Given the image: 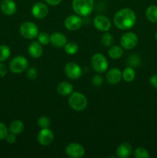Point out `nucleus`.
Listing matches in <instances>:
<instances>
[{"instance_id":"3","label":"nucleus","mask_w":157,"mask_h":158,"mask_svg":"<svg viewBox=\"0 0 157 158\" xmlns=\"http://www.w3.org/2000/svg\"><path fill=\"white\" fill-rule=\"evenodd\" d=\"M69 104L75 111H83L88 105V100L86 96L79 92H72L69 95Z\"/></svg>"},{"instance_id":"27","label":"nucleus","mask_w":157,"mask_h":158,"mask_svg":"<svg viewBox=\"0 0 157 158\" xmlns=\"http://www.w3.org/2000/svg\"><path fill=\"white\" fill-rule=\"evenodd\" d=\"M37 38H38V41L42 46H46V45H48L50 43V35L47 32H38V35H37Z\"/></svg>"},{"instance_id":"24","label":"nucleus","mask_w":157,"mask_h":158,"mask_svg":"<svg viewBox=\"0 0 157 158\" xmlns=\"http://www.w3.org/2000/svg\"><path fill=\"white\" fill-rule=\"evenodd\" d=\"M11 54L10 48L6 45L0 46V62L6 61L9 58Z\"/></svg>"},{"instance_id":"31","label":"nucleus","mask_w":157,"mask_h":158,"mask_svg":"<svg viewBox=\"0 0 157 158\" xmlns=\"http://www.w3.org/2000/svg\"><path fill=\"white\" fill-rule=\"evenodd\" d=\"M26 77L29 80H34L37 78L38 77V72H37V69L34 67L29 68V69L26 72Z\"/></svg>"},{"instance_id":"29","label":"nucleus","mask_w":157,"mask_h":158,"mask_svg":"<svg viewBox=\"0 0 157 158\" xmlns=\"http://www.w3.org/2000/svg\"><path fill=\"white\" fill-rule=\"evenodd\" d=\"M37 123H38V126L41 129H42V128L49 127L51 121L50 120H49V117H46V116H42V117H40L38 119Z\"/></svg>"},{"instance_id":"28","label":"nucleus","mask_w":157,"mask_h":158,"mask_svg":"<svg viewBox=\"0 0 157 158\" xmlns=\"http://www.w3.org/2000/svg\"><path fill=\"white\" fill-rule=\"evenodd\" d=\"M134 157L136 158H149V154L145 148H138L134 151Z\"/></svg>"},{"instance_id":"17","label":"nucleus","mask_w":157,"mask_h":158,"mask_svg":"<svg viewBox=\"0 0 157 158\" xmlns=\"http://www.w3.org/2000/svg\"><path fill=\"white\" fill-rule=\"evenodd\" d=\"M28 52L32 58H39L43 53L42 45L39 42H32L29 44Z\"/></svg>"},{"instance_id":"2","label":"nucleus","mask_w":157,"mask_h":158,"mask_svg":"<svg viewBox=\"0 0 157 158\" xmlns=\"http://www.w3.org/2000/svg\"><path fill=\"white\" fill-rule=\"evenodd\" d=\"M72 9L80 16H88L94 8V0H72Z\"/></svg>"},{"instance_id":"5","label":"nucleus","mask_w":157,"mask_h":158,"mask_svg":"<svg viewBox=\"0 0 157 158\" xmlns=\"http://www.w3.org/2000/svg\"><path fill=\"white\" fill-rule=\"evenodd\" d=\"M91 65L95 72L102 73L107 70L109 63L104 55L101 53H95L91 59Z\"/></svg>"},{"instance_id":"34","label":"nucleus","mask_w":157,"mask_h":158,"mask_svg":"<svg viewBox=\"0 0 157 158\" xmlns=\"http://www.w3.org/2000/svg\"><path fill=\"white\" fill-rule=\"evenodd\" d=\"M6 140L8 143L12 144V143H14L16 141V135L10 132V134H7V136L6 137Z\"/></svg>"},{"instance_id":"22","label":"nucleus","mask_w":157,"mask_h":158,"mask_svg":"<svg viewBox=\"0 0 157 158\" xmlns=\"http://www.w3.org/2000/svg\"><path fill=\"white\" fill-rule=\"evenodd\" d=\"M146 17L151 23H157V6L154 5L149 6L146 10Z\"/></svg>"},{"instance_id":"9","label":"nucleus","mask_w":157,"mask_h":158,"mask_svg":"<svg viewBox=\"0 0 157 158\" xmlns=\"http://www.w3.org/2000/svg\"><path fill=\"white\" fill-rule=\"evenodd\" d=\"M64 26L68 30H78L83 26V19L78 15H70L66 18L64 21Z\"/></svg>"},{"instance_id":"14","label":"nucleus","mask_w":157,"mask_h":158,"mask_svg":"<svg viewBox=\"0 0 157 158\" xmlns=\"http://www.w3.org/2000/svg\"><path fill=\"white\" fill-rule=\"evenodd\" d=\"M67 38L62 32H54L50 35V43L56 48H64L67 43Z\"/></svg>"},{"instance_id":"37","label":"nucleus","mask_w":157,"mask_h":158,"mask_svg":"<svg viewBox=\"0 0 157 158\" xmlns=\"http://www.w3.org/2000/svg\"><path fill=\"white\" fill-rule=\"evenodd\" d=\"M45 1L50 6H58V4H60L62 0H45Z\"/></svg>"},{"instance_id":"25","label":"nucleus","mask_w":157,"mask_h":158,"mask_svg":"<svg viewBox=\"0 0 157 158\" xmlns=\"http://www.w3.org/2000/svg\"><path fill=\"white\" fill-rule=\"evenodd\" d=\"M65 51L68 55H74L78 50V46L74 42H69L64 47Z\"/></svg>"},{"instance_id":"11","label":"nucleus","mask_w":157,"mask_h":158,"mask_svg":"<svg viewBox=\"0 0 157 158\" xmlns=\"http://www.w3.org/2000/svg\"><path fill=\"white\" fill-rule=\"evenodd\" d=\"M93 25L97 30L101 32H108L110 29L112 23L108 17L103 15H99L94 18Z\"/></svg>"},{"instance_id":"38","label":"nucleus","mask_w":157,"mask_h":158,"mask_svg":"<svg viewBox=\"0 0 157 158\" xmlns=\"http://www.w3.org/2000/svg\"><path fill=\"white\" fill-rule=\"evenodd\" d=\"M155 40H156V41H157V31H156V32H155Z\"/></svg>"},{"instance_id":"7","label":"nucleus","mask_w":157,"mask_h":158,"mask_svg":"<svg viewBox=\"0 0 157 158\" xmlns=\"http://www.w3.org/2000/svg\"><path fill=\"white\" fill-rule=\"evenodd\" d=\"M138 36L132 32H128L123 34L120 38V44L125 49H132L138 44Z\"/></svg>"},{"instance_id":"30","label":"nucleus","mask_w":157,"mask_h":158,"mask_svg":"<svg viewBox=\"0 0 157 158\" xmlns=\"http://www.w3.org/2000/svg\"><path fill=\"white\" fill-rule=\"evenodd\" d=\"M129 65L131 66H134V67H136V66H139L140 63H141V59L139 56L137 55H132L128 60Z\"/></svg>"},{"instance_id":"19","label":"nucleus","mask_w":157,"mask_h":158,"mask_svg":"<svg viewBox=\"0 0 157 158\" xmlns=\"http://www.w3.org/2000/svg\"><path fill=\"white\" fill-rule=\"evenodd\" d=\"M57 92L63 97L69 96L73 92V86L69 82L63 81L60 83L57 86Z\"/></svg>"},{"instance_id":"13","label":"nucleus","mask_w":157,"mask_h":158,"mask_svg":"<svg viewBox=\"0 0 157 158\" xmlns=\"http://www.w3.org/2000/svg\"><path fill=\"white\" fill-rule=\"evenodd\" d=\"M48 13H49V9L45 3L38 2L35 3L32 6V14L35 19H42L47 16Z\"/></svg>"},{"instance_id":"15","label":"nucleus","mask_w":157,"mask_h":158,"mask_svg":"<svg viewBox=\"0 0 157 158\" xmlns=\"http://www.w3.org/2000/svg\"><path fill=\"white\" fill-rule=\"evenodd\" d=\"M106 80L111 85H116L123 79L122 72L118 68H112L106 73Z\"/></svg>"},{"instance_id":"35","label":"nucleus","mask_w":157,"mask_h":158,"mask_svg":"<svg viewBox=\"0 0 157 158\" xmlns=\"http://www.w3.org/2000/svg\"><path fill=\"white\" fill-rule=\"evenodd\" d=\"M8 72L7 67L6 66V65L3 64V63H0V77H3L6 75Z\"/></svg>"},{"instance_id":"21","label":"nucleus","mask_w":157,"mask_h":158,"mask_svg":"<svg viewBox=\"0 0 157 158\" xmlns=\"http://www.w3.org/2000/svg\"><path fill=\"white\" fill-rule=\"evenodd\" d=\"M123 49L122 46H111L108 50V55L112 60H118L123 56Z\"/></svg>"},{"instance_id":"20","label":"nucleus","mask_w":157,"mask_h":158,"mask_svg":"<svg viewBox=\"0 0 157 158\" xmlns=\"http://www.w3.org/2000/svg\"><path fill=\"white\" fill-rule=\"evenodd\" d=\"M23 130H24V123L20 120H14L9 124V131L15 135L21 134Z\"/></svg>"},{"instance_id":"6","label":"nucleus","mask_w":157,"mask_h":158,"mask_svg":"<svg viewBox=\"0 0 157 158\" xmlns=\"http://www.w3.org/2000/svg\"><path fill=\"white\" fill-rule=\"evenodd\" d=\"M20 34L22 37L29 40H32L37 37L38 34V28L32 22H25L20 26Z\"/></svg>"},{"instance_id":"26","label":"nucleus","mask_w":157,"mask_h":158,"mask_svg":"<svg viewBox=\"0 0 157 158\" xmlns=\"http://www.w3.org/2000/svg\"><path fill=\"white\" fill-rule=\"evenodd\" d=\"M101 43L103 46H106V47H109L114 43L113 35L109 33V32H106V33L102 35Z\"/></svg>"},{"instance_id":"1","label":"nucleus","mask_w":157,"mask_h":158,"mask_svg":"<svg viewBox=\"0 0 157 158\" xmlns=\"http://www.w3.org/2000/svg\"><path fill=\"white\" fill-rule=\"evenodd\" d=\"M136 22V15L130 8H123L119 10L113 17L114 25L122 30L133 27Z\"/></svg>"},{"instance_id":"4","label":"nucleus","mask_w":157,"mask_h":158,"mask_svg":"<svg viewBox=\"0 0 157 158\" xmlns=\"http://www.w3.org/2000/svg\"><path fill=\"white\" fill-rule=\"evenodd\" d=\"M29 66V61L23 56H17L14 57L9 63V69L13 73H22Z\"/></svg>"},{"instance_id":"8","label":"nucleus","mask_w":157,"mask_h":158,"mask_svg":"<svg viewBox=\"0 0 157 158\" xmlns=\"http://www.w3.org/2000/svg\"><path fill=\"white\" fill-rule=\"evenodd\" d=\"M64 70L66 75L71 80H78L83 75V69L81 66L74 62L66 63Z\"/></svg>"},{"instance_id":"33","label":"nucleus","mask_w":157,"mask_h":158,"mask_svg":"<svg viewBox=\"0 0 157 158\" xmlns=\"http://www.w3.org/2000/svg\"><path fill=\"white\" fill-rule=\"evenodd\" d=\"M8 133V128L6 124L0 122V140L6 139Z\"/></svg>"},{"instance_id":"10","label":"nucleus","mask_w":157,"mask_h":158,"mask_svg":"<svg viewBox=\"0 0 157 158\" xmlns=\"http://www.w3.org/2000/svg\"><path fill=\"white\" fill-rule=\"evenodd\" d=\"M66 154L69 157L81 158L85 154V148L78 143H71L66 147Z\"/></svg>"},{"instance_id":"23","label":"nucleus","mask_w":157,"mask_h":158,"mask_svg":"<svg viewBox=\"0 0 157 158\" xmlns=\"http://www.w3.org/2000/svg\"><path fill=\"white\" fill-rule=\"evenodd\" d=\"M122 77L123 79L127 83H130L134 80L135 77V73L132 66H128L125 68L124 70L122 72Z\"/></svg>"},{"instance_id":"18","label":"nucleus","mask_w":157,"mask_h":158,"mask_svg":"<svg viewBox=\"0 0 157 158\" xmlns=\"http://www.w3.org/2000/svg\"><path fill=\"white\" fill-rule=\"evenodd\" d=\"M132 152V147L129 143H121L116 149V155L119 158H127Z\"/></svg>"},{"instance_id":"16","label":"nucleus","mask_w":157,"mask_h":158,"mask_svg":"<svg viewBox=\"0 0 157 158\" xmlns=\"http://www.w3.org/2000/svg\"><path fill=\"white\" fill-rule=\"evenodd\" d=\"M2 12L6 15H12L16 12V4L13 0H3L0 5Z\"/></svg>"},{"instance_id":"36","label":"nucleus","mask_w":157,"mask_h":158,"mask_svg":"<svg viewBox=\"0 0 157 158\" xmlns=\"http://www.w3.org/2000/svg\"><path fill=\"white\" fill-rule=\"evenodd\" d=\"M149 83L154 88L157 89V74H154L149 79Z\"/></svg>"},{"instance_id":"32","label":"nucleus","mask_w":157,"mask_h":158,"mask_svg":"<svg viewBox=\"0 0 157 158\" xmlns=\"http://www.w3.org/2000/svg\"><path fill=\"white\" fill-rule=\"evenodd\" d=\"M92 83L93 86L99 87V86H102L103 83V77L100 75H95L92 79Z\"/></svg>"},{"instance_id":"12","label":"nucleus","mask_w":157,"mask_h":158,"mask_svg":"<svg viewBox=\"0 0 157 158\" xmlns=\"http://www.w3.org/2000/svg\"><path fill=\"white\" fill-rule=\"evenodd\" d=\"M38 141L42 146H49L54 140V134L50 129L48 128H42L38 132Z\"/></svg>"}]
</instances>
